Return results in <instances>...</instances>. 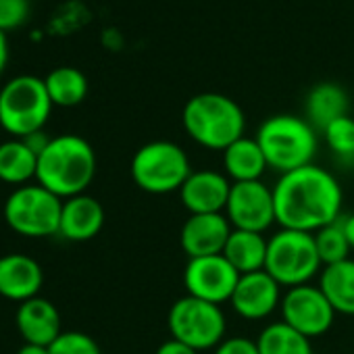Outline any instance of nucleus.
Returning a JSON list of instances; mask_svg holds the SVG:
<instances>
[{
  "label": "nucleus",
  "mask_w": 354,
  "mask_h": 354,
  "mask_svg": "<svg viewBox=\"0 0 354 354\" xmlns=\"http://www.w3.org/2000/svg\"><path fill=\"white\" fill-rule=\"evenodd\" d=\"M279 306L283 317L281 321L300 331L302 335H306L308 339L325 335L331 329L337 315L325 298V294L321 292V288L310 283L288 288Z\"/></svg>",
  "instance_id": "9d476101"
},
{
  "label": "nucleus",
  "mask_w": 354,
  "mask_h": 354,
  "mask_svg": "<svg viewBox=\"0 0 354 354\" xmlns=\"http://www.w3.org/2000/svg\"><path fill=\"white\" fill-rule=\"evenodd\" d=\"M167 327L173 339L203 352L215 350L225 339L227 321L219 304L186 294L169 308Z\"/></svg>",
  "instance_id": "6e6552de"
},
{
  "label": "nucleus",
  "mask_w": 354,
  "mask_h": 354,
  "mask_svg": "<svg viewBox=\"0 0 354 354\" xmlns=\"http://www.w3.org/2000/svg\"><path fill=\"white\" fill-rule=\"evenodd\" d=\"M48 96L55 106H77L88 94V80L75 67H57L44 77Z\"/></svg>",
  "instance_id": "b1692460"
},
{
  "label": "nucleus",
  "mask_w": 354,
  "mask_h": 354,
  "mask_svg": "<svg viewBox=\"0 0 354 354\" xmlns=\"http://www.w3.org/2000/svg\"><path fill=\"white\" fill-rule=\"evenodd\" d=\"M232 230L234 227L225 213L190 215L180 232L182 250L188 254V259L223 254Z\"/></svg>",
  "instance_id": "2eb2a0df"
},
{
  "label": "nucleus",
  "mask_w": 354,
  "mask_h": 354,
  "mask_svg": "<svg viewBox=\"0 0 354 354\" xmlns=\"http://www.w3.org/2000/svg\"><path fill=\"white\" fill-rule=\"evenodd\" d=\"M38 152L21 138H13L0 144V182L11 186H24L36 177Z\"/></svg>",
  "instance_id": "4be33fe9"
},
{
  "label": "nucleus",
  "mask_w": 354,
  "mask_h": 354,
  "mask_svg": "<svg viewBox=\"0 0 354 354\" xmlns=\"http://www.w3.org/2000/svg\"><path fill=\"white\" fill-rule=\"evenodd\" d=\"M192 173L186 150L167 140H154L136 150L131 158V180L148 194L180 192Z\"/></svg>",
  "instance_id": "39448f33"
},
{
  "label": "nucleus",
  "mask_w": 354,
  "mask_h": 354,
  "mask_svg": "<svg viewBox=\"0 0 354 354\" xmlns=\"http://www.w3.org/2000/svg\"><path fill=\"white\" fill-rule=\"evenodd\" d=\"M53 106L42 77L17 75L0 90V125L11 136L24 140L42 131Z\"/></svg>",
  "instance_id": "423d86ee"
},
{
  "label": "nucleus",
  "mask_w": 354,
  "mask_h": 354,
  "mask_svg": "<svg viewBox=\"0 0 354 354\" xmlns=\"http://www.w3.org/2000/svg\"><path fill=\"white\" fill-rule=\"evenodd\" d=\"M154 354H198V350L186 346V344L180 342V339L169 337L167 342H162V344L158 346V350H156Z\"/></svg>",
  "instance_id": "7c9ffc66"
},
{
  "label": "nucleus",
  "mask_w": 354,
  "mask_h": 354,
  "mask_svg": "<svg viewBox=\"0 0 354 354\" xmlns=\"http://www.w3.org/2000/svg\"><path fill=\"white\" fill-rule=\"evenodd\" d=\"M223 169L234 184L259 182L269 169L267 158L257 142V138H240L223 150Z\"/></svg>",
  "instance_id": "6ab92c4d"
},
{
  "label": "nucleus",
  "mask_w": 354,
  "mask_h": 354,
  "mask_svg": "<svg viewBox=\"0 0 354 354\" xmlns=\"http://www.w3.org/2000/svg\"><path fill=\"white\" fill-rule=\"evenodd\" d=\"M102 225H104V209L96 198L88 194H80L63 201L59 236H63L65 240L88 242L100 234Z\"/></svg>",
  "instance_id": "a211bd4d"
},
{
  "label": "nucleus",
  "mask_w": 354,
  "mask_h": 354,
  "mask_svg": "<svg viewBox=\"0 0 354 354\" xmlns=\"http://www.w3.org/2000/svg\"><path fill=\"white\" fill-rule=\"evenodd\" d=\"M225 217L234 230L265 234L275 221L273 188L259 182L232 184V192L225 207Z\"/></svg>",
  "instance_id": "9b49d317"
},
{
  "label": "nucleus",
  "mask_w": 354,
  "mask_h": 354,
  "mask_svg": "<svg viewBox=\"0 0 354 354\" xmlns=\"http://www.w3.org/2000/svg\"><path fill=\"white\" fill-rule=\"evenodd\" d=\"M323 136H325L329 150L337 158H342L346 162L354 160V119L350 115L339 117L333 123H329L323 129Z\"/></svg>",
  "instance_id": "bb28decb"
},
{
  "label": "nucleus",
  "mask_w": 354,
  "mask_h": 354,
  "mask_svg": "<svg viewBox=\"0 0 354 354\" xmlns=\"http://www.w3.org/2000/svg\"><path fill=\"white\" fill-rule=\"evenodd\" d=\"M313 236H315V244H317V250H319L323 267L348 259L352 248H350V244L346 240V234H344V227H342L339 219L329 223V225H325V227H321Z\"/></svg>",
  "instance_id": "a878e982"
},
{
  "label": "nucleus",
  "mask_w": 354,
  "mask_h": 354,
  "mask_svg": "<svg viewBox=\"0 0 354 354\" xmlns=\"http://www.w3.org/2000/svg\"><path fill=\"white\" fill-rule=\"evenodd\" d=\"M48 354H102L100 346L82 331H63L50 346Z\"/></svg>",
  "instance_id": "cd10ccee"
},
{
  "label": "nucleus",
  "mask_w": 354,
  "mask_h": 354,
  "mask_svg": "<svg viewBox=\"0 0 354 354\" xmlns=\"http://www.w3.org/2000/svg\"><path fill=\"white\" fill-rule=\"evenodd\" d=\"M267 246L269 240L265 234L259 232H246V230H232L227 244L223 248V257L230 261V265L240 273H254L263 271L267 263Z\"/></svg>",
  "instance_id": "aec40b11"
},
{
  "label": "nucleus",
  "mask_w": 354,
  "mask_h": 354,
  "mask_svg": "<svg viewBox=\"0 0 354 354\" xmlns=\"http://www.w3.org/2000/svg\"><path fill=\"white\" fill-rule=\"evenodd\" d=\"M257 142L269 169L281 175L313 165L319 148L317 129L296 115H273L263 121L257 131Z\"/></svg>",
  "instance_id": "20e7f679"
},
{
  "label": "nucleus",
  "mask_w": 354,
  "mask_h": 354,
  "mask_svg": "<svg viewBox=\"0 0 354 354\" xmlns=\"http://www.w3.org/2000/svg\"><path fill=\"white\" fill-rule=\"evenodd\" d=\"M259 354H313L310 339L283 321L269 323L257 337Z\"/></svg>",
  "instance_id": "393cba45"
},
{
  "label": "nucleus",
  "mask_w": 354,
  "mask_h": 354,
  "mask_svg": "<svg viewBox=\"0 0 354 354\" xmlns=\"http://www.w3.org/2000/svg\"><path fill=\"white\" fill-rule=\"evenodd\" d=\"M9 63V42H7V34L0 32V75L5 73Z\"/></svg>",
  "instance_id": "473e14b6"
},
{
  "label": "nucleus",
  "mask_w": 354,
  "mask_h": 354,
  "mask_svg": "<svg viewBox=\"0 0 354 354\" xmlns=\"http://www.w3.org/2000/svg\"><path fill=\"white\" fill-rule=\"evenodd\" d=\"M339 221H342V227H344L346 240H348L350 248L354 250V213H352V215H344V217H339Z\"/></svg>",
  "instance_id": "2f4dec72"
},
{
  "label": "nucleus",
  "mask_w": 354,
  "mask_h": 354,
  "mask_svg": "<svg viewBox=\"0 0 354 354\" xmlns=\"http://www.w3.org/2000/svg\"><path fill=\"white\" fill-rule=\"evenodd\" d=\"M42 283V267L32 257L19 252L0 257V296L15 302H26L38 296Z\"/></svg>",
  "instance_id": "dca6fc26"
},
{
  "label": "nucleus",
  "mask_w": 354,
  "mask_h": 354,
  "mask_svg": "<svg viewBox=\"0 0 354 354\" xmlns=\"http://www.w3.org/2000/svg\"><path fill=\"white\" fill-rule=\"evenodd\" d=\"M275 221L281 230L317 234L342 217V186L327 169L306 165L279 175L273 186Z\"/></svg>",
  "instance_id": "f257e3e1"
},
{
  "label": "nucleus",
  "mask_w": 354,
  "mask_h": 354,
  "mask_svg": "<svg viewBox=\"0 0 354 354\" xmlns=\"http://www.w3.org/2000/svg\"><path fill=\"white\" fill-rule=\"evenodd\" d=\"M17 354H48V348L38 344H24Z\"/></svg>",
  "instance_id": "72a5a7b5"
},
{
  "label": "nucleus",
  "mask_w": 354,
  "mask_h": 354,
  "mask_svg": "<svg viewBox=\"0 0 354 354\" xmlns=\"http://www.w3.org/2000/svg\"><path fill=\"white\" fill-rule=\"evenodd\" d=\"M319 288L335 313L354 317V261L352 259L325 265L319 275Z\"/></svg>",
  "instance_id": "412c9836"
},
{
  "label": "nucleus",
  "mask_w": 354,
  "mask_h": 354,
  "mask_svg": "<svg viewBox=\"0 0 354 354\" xmlns=\"http://www.w3.org/2000/svg\"><path fill=\"white\" fill-rule=\"evenodd\" d=\"M230 192L232 184L227 175L215 169H201L190 173L180 190V198L190 215H213L225 211Z\"/></svg>",
  "instance_id": "4468645a"
},
{
  "label": "nucleus",
  "mask_w": 354,
  "mask_h": 354,
  "mask_svg": "<svg viewBox=\"0 0 354 354\" xmlns=\"http://www.w3.org/2000/svg\"><path fill=\"white\" fill-rule=\"evenodd\" d=\"M96 175V152L88 140L75 133L50 138L38 154L36 180L61 201L86 194Z\"/></svg>",
  "instance_id": "f03ea898"
},
{
  "label": "nucleus",
  "mask_w": 354,
  "mask_h": 354,
  "mask_svg": "<svg viewBox=\"0 0 354 354\" xmlns=\"http://www.w3.org/2000/svg\"><path fill=\"white\" fill-rule=\"evenodd\" d=\"M281 286L263 269L254 273L240 275L238 286L232 296V306L236 315L246 321L267 319L281 304Z\"/></svg>",
  "instance_id": "ddd939ff"
},
{
  "label": "nucleus",
  "mask_w": 354,
  "mask_h": 354,
  "mask_svg": "<svg viewBox=\"0 0 354 354\" xmlns=\"http://www.w3.org/2000/svg\"><path fill=\"white\" fill-rule=\"evenodd\" d=\"M213 354H259V346H257V339L234 335V337H225L215 348Z\"/></svg>",
  "instance_id": "c756f323"
},
{
  "label": "nucleus",
  "mask_w": 354,
  "mask_h": 354,
  "mask_svg": "<svg viewBox=\"0 0 354 354\" xmlns=\"http://www.w3.org/2000/svg\"><path fill=\"white\" fill-rule=\"evenodd\" d=\"M238 279L240 273L223 254L190 259L184 269V286L188 294L219 306L232 300Z\"/></svg>",
  "instance_id": "f8f14e48"
},
{
  "label": "nucleus",
  "mask_w": 354,
  "mask_h": 354,
  "mask_svg": "<svg viewBox=\"0 0 354 354\" xmlns=\"http://www.w3.org/2000/svg\"><path fill=\"white\" fill-rule=\"evenodd\" d=\"M348 94L337 84H319L310 90L306 98V121L315 129H325L339 117L348 115Z\"/></svg>",
  "instance_id": "5701e85b"
},
{
  "label": "nucleus",
  "mask_w": 354,
  "mask_h": 354,
  "mask_svg": "<svg viewBox=\"0 0 354 354\" xmlns=\"http://www.w3.org/2000/svg\"><path fill=\"white\" fill-rule=\"evenodd\" d=\"M323 269L315 236L296 230H279L269 238L265 271L281 286L296 288L310 283Z\"/></svg>",
  "instance_id": "0eeeda50"
},
{
  "label": "nucleus",
  "mask_w": 354,
  "mask_h": 354,
  "mask_svg": "<svg viewBox=\"0 0 354 354\" xmlns=\"http://www.w3.org/2000/svg\"><path fill=\"white\" fill-rule=\"evenodd\" d=\"M17 329L26 344L50 346L61 331V313L46 298H30L17 308Z\"/></svg>",
  "instance_id": "f3484780"
},
{
  "label": "nucleus",
  "mask_w": 354,
  "mask_h": 354,
  "mask_svg": "<svg viewBox=\"0 0 354 354\" xmlns=\"http://www.w3.org/2000/svg\"><path fill=\"white\" fill-rule=\"evenodd\" d=\"M30 13L32 0H0V32H17L28 24Z\"/></svg>",
  "instance_id": "c85d7f7f"
},
{
  "label": "nucleus",
  "mask_w": 354,
  "mask_h": 354,
  "mask_svg": "<svg viewBox=\"0 0 354 354\" xmlns=\"http://www.w3.org/2000/svg\"><path fill=\"white\" fill-rule=\"evenodd\" d=\"M63 201L38 186H21L5 203L7 225L26 238H48L59 234Z\"/></svg>",
  "instance_id": "1a4fd4ad"
},
{
  "label": "nucleus",
  "mask_w": 354,
  "mask_h": 354,
  "mask_svg": "<svg viewBox=\"0 0 354 354\" xmlns=\"http://www.w3.org/2000/svg\"><path fill=\"white\" fill-rule=\"evenodd\" d=\"M184 129L203 148L225 150L244 138L246 119L236 100L225 94L205 92L192 96L184 106Z\"/></svg>",
  "instance_id": "7ed1b4c3"
}]
</instances>
